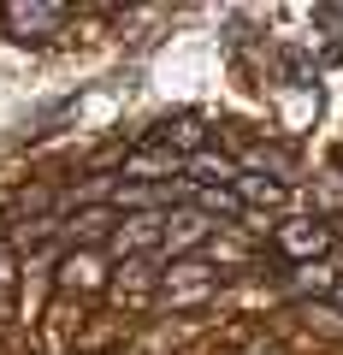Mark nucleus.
Returning a JSON list of instances; mask_svg holds the SVG:
<instances>
[{
	"label": "nucleus",
	"instance_id": "obj_9",
	"mask_svg": "<svg viewBox=\"0 0 343 355\" xmlns=\"http://www.w3.org/2000/svg\"><path fill=\"white\" fill-rule=\"evenodd\" d=\"M154 279H166V272H160V254H137V261H125V272H118V296H125V291L142 296Z\"/></svg>",
	"mask_w": 343,
	"mask_h": 355
},
{
	"label": "nucleus",
	"instance_id": "obj_8",
	"mask_svg": "<svg viewBox=\"0 0 343 355\" xmlns=\"http://www.w3.org/2000/svg\"><path fill=\"white\" fill-rule=\"evenodd\" d=\"M231 196H237L243 207H279V202H284V184H272V178H254V172H243L237 184H231Z\"/></svg>",
	"mask_w": 343,
	"mask_h": 355
},
{
	"label": "nucleus",
	"instance_id": "obj_2",
	"mask_svg": "<svg viewBox=\"0 0 343 355\" xmlns=\"http://www.w3.org/2000/svg\"><path fill=\"white\" fill-rule=\"evenodd\" d=\"M213 219L202 214V207H172L166 214V231H160V261L166 254H190V249H202V243H213Z\"/></svg>",
	"mask_w": 343,
	"mask_h": 355
},
{
	"label": "nucleus",
	"instance_id": "obj_14",
	"mask_svg": "<svg viewBox=\"0 0 343 355\" xmlns=\"http://www.w3.org/2000/svg\"><path fill=\"white\" fill-rule=\"evenodd\" d=\"M337 308H343V284H337Z\"/></svg>",
	"mask_w": 343,
	"mask_h": 355
},
{
	"label": "nucleus",
	"instance_id": "obj_13",
	"mask_svg": "<svg viewBox=\"0 0 343 355\" xmlns=\"http://www.w3.org/2000/svg\"><path fill=\"white\" fill-rule=\"evenodd\" d=\"M326 207H337V214H343V184H337V172L326 178Z\"/></svg>",
	"mask_w": 343,
	"mask_h": 355
},
{
	"label": "nucleus",
	"instance_id": "obj_1",
	"mask_svg": "<svg viewBox=\"0 0 343 355\" xmlns=\"http://www.w3.org/2000/svg\"><path fill=\"white\" fill-rule=\"evenodd\" d=\"M213 291H219V266L213 261H195V254L172 261V272H166V302L172 308H195V302H207Z\"/></svg>",
	"mask_w": 343,
	"mask_h": 355
},
{
	"label": "nucleus",
	"instance_id": "obj_12",
	"mask_svg": "<svg viewBox=\"0 0 343 355\" xmlns=\"http://www.w3.org/2000/svg\"><path fill=\"white\" fill-rule=\"evenodd\" d=\"M12 302V249H0V308Z\"/></svg>",
	"mask_w": 343,
	"mask_h": 355
},
{
	"label": "nucleus",
	"instance_id": "obj_5",
	"mask_svg": "<svg viewBox=\"0 0 343 355\" xmlns=\"http://www.w3.org/2000/svg\"><path fill=\"white\" fill-rule=\"evenodd\" d=\"M272 243H279L290 261H314V254H326L331 225H326V219H284V225L272 231Z\"/></svg>",
	"mask_w": 343,
	"mask_h": 355
},
{
	"label": "nucleus",
	"instance_id": "obj_4",
	"mask_svg": "<svg viewBox=\"0 0 343 355\" xmlns=\"http://www.w3.org/2000/svg\"><path fill=\"white\" fill-rule=\"evenodd\" d=\"M65 18H71V6H0V24L18 42H48L53 30H65Z\"/></svg>",
	"mask_w": 343,
	"mask_h": 355
},
{
	"label": "nucleus",
	"instance_id": "obj_10",
	"mask_svg": "<svg viewBox=\"0 0 343 355\" xmlns=\"http://www.w3.org/2000/svg\"><path fill=\"white\" fill-rule=\"evenodd\" d=\"M95 266H101V261H95V249H83V254H65L60 272H65V284H83V291H95V284H101V272H95Z\"/></svg>",
	"mask_w": 343,
	"mask_h": 355
},
{
	"label": "nucleus",
	"instance_id": "obj_3",
	"mask_svg": "<svg viewBox=\"0 0 343 355\" xmlns=\"http://www.w3.org/2000/svg\"><path fill=\"white\" fill-rule=\"evenodd\" d=\"M160 231H166V214H118L113 225V254L137 261V254H160Z\"/></svg>",
	"mask_w": 343,
	"mask_h": 355
},
{
	"label": "nucleus",
	"instance_id": "obj_7",
	"mask_svg": "<svg viewBox=\"0 0 343 355\" xmlns=\"http://www.w3.org/2000/svg\"><path fill=\"white\" fill-rule=\"evenodd\" d=\"M113 225H118L113 207H89V214H77L60 237H65V243H95V237H113Z\"/></svg>",
	"mask_w": 343,
	"mask_h": 355
},
{
	"label": "nucleus",
	"instance_id": "obj_11",
	"mask_svg": "<svg viewBox=\"0 0 343 355\" xmlns=\"http://www.w3.org/2000/svg\"><path fill=\"white\" fill-rule=\"evenodd\" d=\"M308 320H319V331L343 338V314H337V308H308Z\"/></svg>",
	"mask_w": 343,
	"mask_h": 355
},
{
	"label": "nucleus",
	"instance_id": "obj_6",
	"mask_svg": "<svg viewBox=\"0 0 343 355\" xmlns=\"http://www.w3.org/2000/svg\"><path fill=\"white\" fill-rule=\"evenodd\" d=\"M243 172H267L272 184H296V154L290 148H272V142H254L249 154H243Z\"/></svg>",
	"mask_w": 343,
	"mask_h": 355
}]
</instances>
